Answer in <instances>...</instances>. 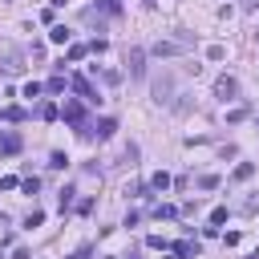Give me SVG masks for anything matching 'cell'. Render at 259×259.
Returning a JSON list of instances; mask_svg holds the SVG:
<instances>
[{"label": "cell", "mask_w": 259, "mask_h": 259, "mask_svg": "<svg viewBox=\"0 0 259 259\" xmlns=\"http://www.w3.org/2000/svg\"><path fill=\"white\" fill-rule=\"evenodd\" d=\"M170 93H174V81H170V77H158V81H154V102H174Z\"/></svg>", "instance_id": "5b68a950"}, {"label": "cell", "mask_w": 259, "mask_h": 259, "mask_svg": "<svg viewBox=\"0 0 259 259\" xmlns=\"http://www.w3.org/2000/svg\"><path fill=\"white\" fill-rule=\"evenodd\" d=\"M223 223H227V207H215L211 211V227H223Z\"/></svg>", "instance_id": "4fadbf2b"}, {"label": "cell", "mask_w": 259, "mask_h": 259, "mask_svg": "<svg viewBox=\"0 0 259 259\" xmlns=\"http://www.w3.org/2000/svg\"><path fill=\"white\" fill-rule=\"evenodd\" d=\"M12 259H32V255H28L24 247H16V251H12Z\"/></svg>", "instance_id": "7402d4cb"}, {"label": "cell", "mask_w": 259, "mask_h": 259, "mask_svg": "<svg viewBox=\"0 0 259 259\" xmlns=\"http://www.w3.org/2000/svg\"><path fill=\"white\" fill-rule=\"evenodd\" d=\"M215 93L223 97V102H231V97L239 93V81H235V77H227V73H223V77L215 81Z\"/></svg>", "instance_id": "277c9868"}, {"label": "cell", "mask_w": 259, "mask_h": 259, "mask_svg": "<svg viewBox=\"0 0 259 259\" xmlns=\"http://www.w3.org/2000/svg\"><path fill=\"white\" fill-rule=\"evenodd\" d=\"M0 150H4V154H16V150H20V138H16V134H0Z\"/></svg>", "instance_id": "52a82bcc"}, {"label": "cell", "mask_w": 259, "mask_h": 259, "mask_svg": "<svg viewBox=\"0 0 259 259\" xmlns=\"http://www.w3.org/2000/svg\"><path fill=\"white\" fill-rule=\"evenodd\" d=\"M102 8H110V12H118V0H97Z\"/></svg>", "instance_id": "44dd1931"}, {"label": "cell", "mask_w": 259, "mask_h": 259, "mask_svg": "<svg viewBox=\"0 0 259 259\" xmlns=\"http://www.w3.org/2000/svg\"><path fill=\"white\" fill-rule=\"evenodd\" d=\"M65 162H69V158H65V154H61V150H57V154H53V158H49V166H57V170H65Z\"/></svg>", "instance_id": "e0dca14e"}, {"label": "cell", "mask_w": 259, "mask_h": 259, "mask_svg": "<svg viewBox=\"0 0 259 259\" xmlns=\"http://www.w3.org/2000/svg\"><path fill=\"white\" fill-rule=\"evenodd\" d=\"M207 57H211V61H223V57H227V49H223V45H211V49H207Z\"/></svg>", "instance_id": "9a60e30c"}, {"label": "cell", "mask_w": 259, "mask_h": 259, "mask_svg": "<svg viewBox=\"0 0 259 259\" xmlns=\"http://www.w3.org/2000/svg\"><path fill=\"white\" fill-rule=\"evenodd\" d=\"M247 118V106H239V110H231V114H227V122H243Z\"/></svg>", "instance_id": "d6986e66"}, {"label": "cell", "mask_w": 259, "mask_h": 259, "mask_svg": "<svg viewBox=\"0 0 259 259\" xmlns=\"http://www.w3.org/2000/svg\"><path fill=\"white\" fill-rule=\"evenodd\" d=\"M65 122H73V126H81V106H77V102H69V106H65Z\"/></svg>", "instance_id": "8fae6325"}, {"label": "cell", "mask_w": 259, "mask_h": 259, "mask_svg": "<svg viewBox=\"0 0 259 259\" xmlns=\"http://www.w3.org/2000/svg\"><path fill=\"white\" fill-rule=\"evenodd\" d=\"M199 186H203V190H215V186H219V178H215V174H203V178H199Z\"/></svg>", "instance_id": "2e32d148"}, {"label": "cell", "mask_w": 259, "mask_h": 259, "mask_svg": "<svg viewBox=\"0 0 259 259\" xmlns=\"http://www.w3.org/2000/svg\"><path fill=\"white\" fill-rule=\"evenodd\" d=\"M49 41H53V45H65V41H69V28H65V24H53Z\"/></svg>", "instance_id": "9c48e42d"}, {"label": "cell", "mask_w": 259, "mask_h": 259, "mask_svg": "<svg viewBox=\"0 0 259 259\" xmlns=\"http://www.w3.org/2000/svg\"><path fill=\"white\" fill-rule=\"evenodd\" d=\"M126 65H130V77H142L146 73V53L142 49H130L126 53Z\"/></svg>", "instance_id": "3957f363"}, {"label": "cell", "mask_w": 259, "mask_h": 259, "mask_svg": "<svg viewBox=\"0 0 259 259\" xmlns=\"http://www.w3.org/2000/svg\"><path fill=\"white\" fill-rule=\"evenodd\" d=\"M73 89H77V93H85V102H102V97H93V89H89V81H85V77H73Z\"/></svg>", "instance_id": "ba28073f"}, {"label": "cell", "mask_w": 259, "mask_h": 259, "mask_svg": "<svg viewBox=\"0 0 259 259\" xmlns=\"http://www.w3.org/2000/svg\"><path fill=\"white\" fill-rule=\"evenodd\" d=\"M174 255H178V259H190V255H199V243H178V247H174Z\"/></svg>", "instance_id": "7c38bea8"}, {"label": "cell", "mask_w": 259, "mask_h": 259, "mask_svg": "<svg viewBox=\"0 0 259 259\" xmlns=\"http://www.w3.org/2000/svg\"><path fill=\"white\" fill-rule=\"evenodd\" d=\"M150 186H154V190H170V174H166V170H158V174L150 178Z\"/></svg>", "instance_id": "30bf717a"}, {"label": "cell", "mask_w": 259, "mask_h": 259, "mask_svg": "<svg viewBox=\"0 0 259 259\" xmlns=\"http://www.w3.org/2000/svg\"><path fill=\"white\" fill-rule=\"evenodd\" d=\"M114 130H118V122H114V118H102V122H97V126L89 130V138H93V134H97V138H110Z\"/></svg>", "instance_id": "8992f818"}, {"label": "cell", "mask_w": 259, "mask_h": 259, "mask_svg": "<svg viewBox=\"0 0 259 259\" xmlns=\"http://www.w3.org/2000/svg\"><path fill=\"white\" fill-rule=\"evenodd\" d=\"M251 174H255V166H251V162H243V166H239V170H235V178H239V182H247V178H251Z\"/></svg>", "instance_id": "5bb4252c"}, {"label": "cell", "mask_w": 259, "mask_h": 259, "mask_svg": "<svg viewBox=\"0 0 259 259\" xmlns=\"http://www.w3.org/2000/svg\"><path fill=\"white\" fill-rule=\"evenodd\" d=\"M186 45H190V32H178L174 41H158V45H154L150 53H154V57H178V53H182Z\"/></svg>", "instance_id": "6da1fadb"}, {"label": "cell", "mask_w": 259, "mask_h": 259, "mask_svg": "<svg viewBox=\"0 0 259 259\" xmlns=\"http://www.w3.org/2000/svg\"><path fill=\"white\" fill-rule=\"evenodd\" d=\"M37 186H41L37 178H24V182H20V190H24V194H37Z\"/></svg>", "instance_id": "ac0fdd59"}, {"label": "cell", "mask_w": 259, "mask_h": 259, "mask_svg": "<svg viewBox=\"0 0 259 259\" xmlns=\"http://www.w3.org/2000/svg\"><path fill=\"white\" fill-rule=\"evenodd\" d=\"M85 53H89V49H85V45H73V49H69V61H81V57H85Z\"/></svg>", "instance_id": "ffe728a7"}, {"label": "cell", "mask_w": 259, "mask_h": 259, "mask_svg": "<svg viewBox=\"0 0 259 259\" xmlns=\"http://www.w3.org/2000/svg\"><path fill=\"white\" fill-rule=\"evenodd\" d=\"M4 118H8V114H4V110H0V122H4Z\"/></svg>", "instance_id": "cb8c5ba5"}, {"label": "cell", "mask_w": 259, "mask_h": 259, "mask_svg": "<svg viewBox=\"0 0 259 259\" xmlns=\"http://www.w3.org/2000/svg\"><path fill=\"white\" fill-rule=\"evenodd\" d=\"M20 61H24V57H20L16 49H4V53H0V69H4L8 77H16V73L24 69V65H20Z\"/></svg>", "instance_id": "7a4b0ae2"}, {"label": "cell", "mask_w": 259, "mask_h": 259, "mask_svg": "<svg viewBox=\"0 0 259 259\" xmlns=\"http://www.w3.org/2000/svg\"><path fill=\"white\" fill-rule=\"evenodd\" d=\"M77 259H89V251H81V255H77Z\"/></svg>", "instance_id": "603a6c76"}]
</instances>
